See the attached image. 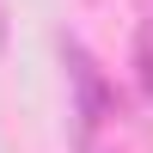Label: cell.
I'll return each mask as SVG.
<instances>
[{
	"label": "cell",
	"mask_w": 153,
	"mask_h": 153,
	"mask_svg": "<svg viewBox=\"0 0 153 153\" xmlns=\"http://www.w3.org/2000/svg\"><path fill=\"white\" fill-rule=\"evenodd\" d=\"M68 80H74V117H80V135H98V129L110 123V110H117V92L104 86L98 61L86 55L80 43H68Z\"/></svg>",
	"instance_id": "obj_1"
},
{
	"label": "cell",
	"mask_w": 153,
	"mask_h": 153,
	"mask_svg": "<svg viewBox=\"0 0 153 153\" xmlns=\"http://www.w3.org/2000/svg\"><path fill=\"white\" fill-rule=\"evenodd\" d=\"M0 55H6V0H0Z\"/></svg>",
	"instance_id": "obj_3"
},
{
	"label": "cell",
	"mask_w": 153,
	"mask_h": 153,
	"mask_svg": "<svg viewBox=\"0 0 153 153\" xmlns=\"http://www.w3.org/2000/svg\"><path fill=\"white\" fill-rule=\"evenodd\" d=\"M135 74H141V92L153 98V37H141V43H135Z\"/></svg>",
	"instance_id": "obj_2"
}]
</instances>
